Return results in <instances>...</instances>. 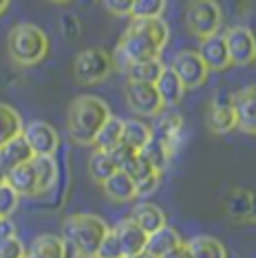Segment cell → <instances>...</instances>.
Masks as SVG:
<instances>
[{
  "label": "cell",
  "mask_w": 256,
  "mask_h": 258,
  "mask_svg": "<svg viewBox=\"0 0 256 258\" xmlns=\"http://www.w3.org/2000/svg\"><path fill=\"white\" fill-rule=\"evenodd\" d=\"M197 53H199L203 64L208 67V71H225V69L232 67L225 40H223V36H219V33L203 38Z\"/></svg>",
  "instance_id": "obj_15"
},
{
  "label": "cell",
  "mask_w": 256,
  "mask_h": 258,
  "mask_svg": "<svg viewBox=\"0 0 256 258\" xmlns=\"http://www.w3.org/2000/svg\"><path fill=\"white\" fill-rule=\"evenodd\" d=\"M106 232L108 223L97 214H71L62 223V240L82 258H95L97 245Z\"/></svg>",
  "instance_id": "obj_3"
},
{
  "label": "cell",
  "mask_w": 256,
  "mask_h": 258,
  "mask_svg": "<svg viewBox=\"0 0 256 258\" xmlns=\"http://www.w3.org/2000/svg\"><path fill=\"white\" fill-rule=\"evenodd\" d=\"M166 11V0H133L131 18L146 20V18H161Z\"/></svg>",
  "instance_id": "obj_33"
},
{
  "label": "cell",
  "mask_w": 256,
  "mask_h": 258,
  "mask_svg": "<svg viewBox=\"0 0 256 258\" xmlns=\"http://www.w3.org/2000/svg\"><path fill=\"white\" fill-rule=\"evenodd\" d=\"M11 236H16V223L9 216H0V243Z\"/></svg>",
  "instance_id": "obj_40"
},
{
  "label": "cell",
  "mask_w": 256,
  "mask_h": 258,
  "mask_svg": "<svg viewBox=\"0 0 256 258\" xmlns=\"http://www.w3.org/2000/svg\"><path fill=\"white\" fill-rule=\"evenodd\" d=\"M139 155L146 159L150 166H153L157 172H161L164 174V170H166V166H168V159H170V152H168V148L161 142H157V139H150V142L144 146L142 150H139Z\"/></svg>",
  "instance_id": "obj_32"
},
{
  "label": "cell",
  "mask_w": 256,
  "mask_h": 258,
  "mask_svg": "<svg viewBox=\"0 0 256 258\" xmlns=\"http://www.w3.org/2000/svg\"><path fill=\"white\" fill-rule=\"evenodd\" d=\"M9 3H11V0H0V16H3L5 11L9 9Z\"/></svg>",
  "instance_id": "obj_42"
},
{
  "label": "cell",
  "mask_w": 256,
  "mask_h": 258,
  "mask_svg": "<svg viewBox=\"0 0 256 258\" xmlns=\"http://www.w3.org/2000/svg\"><path fill=\"white\" fill-rule=\"evenodd\" d=\"M110 117V108L102 97L97 95H80L69 106L67 128L71 142L80 146H93L97 131Z\"/></svg>",
  "instance_id": "obj_2"
},
{
  "label": "cell",
  "mask_w": 256,
  "mask_h": 258,
  "mask_svg": "<svg viewBox=\"0 0 256 258\" xmlns=\"http://www.w3.org/2000/svg\"><path fill=\"white\" fill-rule=\"evenodd\" d=\"M18 203H20L18 192L7 181L0 183V216H11L16 212V208H18Z\"/></svg>",
  "instance_id": "obj_35"
},
{
  "label": "cell",
  "mask_w": 256,
  "mask_h": 258,
  "mask_svg": "<svg viewBox=\"0 0 256 258\" xmlns=\"http://www.w3.org/2000/svg\"><path fill=\"white\" fill-rule=\"evenodd\" d=\"M49 3H55V5H69L71 0H49Z\"/></svg>",
  "instance_id": "obj_45"
},
{
  "label": "cell",
  "mask_w": 256,
  "mask_h": 258,
  "mask_svg": "<svg viewBox=\"0 0 256 258\" xmlns=\"http://www.w3.org/2000/svg\"><path fill=\"white\" fill-rule=\"evenodd\" d=\"M155 89L159 93L161 102H164V108L179 106L183 99V93H185V86L181 84V80L177 78V73L172 71V67H164V71H161V75L155 82Z\"/></svg>",
  "instance_id": "obj_18"
},
{
  "label": "cell",
  "mask_w": 256,
  "mask_h": 258,
  "mask_svg": "<svg viewBox=\"0 0 256 258\" xmlns=\"http://www.w3.org/2000/svg\"><path fill=\"white\" fill-rule=\"evenodd\" d=\"M102 187H104V195L115 203H128L137 197L135 181L128 177V172H124V170H115L102 183Z\"/></svg>",
  "instance_id": "obj_17"
},
{
  "label": "cell",
  "mask_w": 256,
  "mask_h": 258,
  "mask_svg": "<svg viewBox=\"0 0 256 258\" xmlns=\"http://www.w3.org/2000/svg\"><path fill=\"white\" fill-rule=\"evenodd\" d=\"M95 258H124L121 256V247H119V240H117L115 230L108 227V232L104 234V238L100 240V245H97Z\"/></svg>",
  "instance_id": "obj_34"
},
{
  "label": "cell",
  "mask_w": 256,
  "mask_h": 258,
  "mask_svg": "<svg viewBox=\"0 0 256 258\" xmlns=\"http://www.w3.org/2000/svg\"><path fill=\"white\" fill-rule=\"evenodd\" d=\"M225 46H228L230 62L236 67H249L256 60V40L247 27H232L225 31Z\"/></svg>",
  "instance_id": "obj_8"
},
{
  "label": "cell",
  "mask_w": 256,
  "mask_h": 258,
  "mask_svg": "<svg viewBox=\"0 0 256 258\" xmlns=\"http://www.w3.org/2000/svg\"><path fill=\"white\" fill-rule=\"evenodd\" d=\"M190 258H228V249L214 236H195L185 243Z\"/></svg>",
  "instance_id": "obj_27"
},
{
  "label": "cell",
  "mask_w": 256,
  "mask_h": 258,
  "mask_svg": "<svg viewBox=\"0 0 256 258\" xmlns=\"http://www.w3.org/2000/svg\"><path fill=\"white\" fill-rule=\"evenodd\" d=\"M102 5H104V9H106L108 14L124 18V16H131L133 0H102Z\"/></svg>",
  "instance_id": "obj_39"
},
{
  "label": "cell",
  "mask_w": 256,
  "mask_h": 258,
  "mask_svg": "<svg viewBox=\"0 0 256 258\" xmlns=\"http://www.w3.org/2000/svg\"><path fill=\"white\" fill-rule=\"evenodd\" d=\"M7 51L11 62L18 67H36L49 53V38L38 25L20 22L9 31Z\"/></svg>",
  "instance_id": "obj_4"
},
{
  "label": "cell",
  "mask_w": 256,
  "mask_h": 258,
  "mask_svg": "<svg viewBox=\"0 0 256 258\" xmlns=\"http://www.w3.org/2000/svg\"><path fill=\"white\" fill-rule=\"evenodd\" d=\"M7 183L18 192V197H31L38 195V183H36V172H33L31 161L20 163V166L11 168L7 172Z\"/></svg>",
  "instance_id": "obj_21"
},
{
  "label": "cell",
  "mask_w": 256,
  "mask_h": 258,
  "mask_svg": "<svg viewBox=\"0 0 256 258\" xmlns=\"http://www.w3.org/2000/svg\"><path fill=\"white\" fill-rule=\"evenodd\" d=\"M60 31L67 40H78L80 36H82V22H80L78 16L64 14L60 18Z\"/></svg>",
  "instance_id": "obj_37"
},
{
  "label": "cell",
  "mask_w": 256,
  "mask_h": 258,
  "mask_svg": "<svg viewBox=\"0 0 256 258\" xmlns=\"http://www.w3.org/2000/svg\"><path fill=\"white\" fill-rule=\"evenodd\" d=\"M150 133H153V139L161 142L168 148V152L174 155V150H177V146H179V139H181V135H183L181 115H177V113L161 115L159 113L155 119V124L150 126Z\"/></svg>",
  "instance_id": "obj_13"
},
{
  "label": "cell",
  "mask_w": 256,
  "mask_h": 258,
  "mask_svg": "<svg viewBox=\"0 0 256 258\" xmlns=\"http://www.w3.org/2000/svg\"><path fill=\"white\" fill-rule=\"evenodd\" d=\"M124 172H128V177L135 181V187H137V197H148L159 187V181H161V172L150 166V163L144 159L142 155L137 152V157L131 161Z\"/></svg>",
  "instance_id": "obj_14"
},
{
  "label": "cell",
  "mask_w": 256,
  "mask_h": 258,
  "mask_svg": "<svg viewBox=\"0 0 256 258\" xmlns=\"http://www.w3.org/2000/svg\"><path fill=\"white\" fill-rule=\"evenodd\" d=\"M31 166H33V172H36L38 192H46L57 183V163L53 159V155H33Z\"/></svg>",
  "instance_id": "obj_23"
},
{
  "label": "cell",
  "mask_w": 256,
  "mask_h": 258,
  "mask_svg": "<svg viewBox=\"0 0 256 258\" xmlns=\"http://www.w3.org/2000/svg\"><path fill=\"white\" fill-rule=\"evenodd\" d=\"M27 249L18 236H11L0 243V258H25Z\"/></svg>",
  "instance_id": "obj_38"
},
{
  "label": "cell",
  "mask_w": 256,
  "mask_h": 258,
  "mask_svg": "<svg viewBox=\"0 0 256 258\" xmlns=\"http://www.w3.org/2000/svg\"><path fill=\"white\" fill-rule=\"evenodd\" d=\"M108 155H110V159H113L115 168H117V170H126L128 166H131V161L137 157V150H133L131 146H126L124 142H119L113 150H108Z\"/></svg>",
  "instance_id": "obj_36"
},
{
  "label": "cell",
  "mask_w": 256,
  "mask_h": 258,
  "mask_svg": "<svg viewBox=\"0 0 256 258\" xmlns=\"http://www.w3.org/2000/svg\"><path fill=\"white\" fill-rule=\"evenodd\" d=\"M131 219L135 221L146 234H153L155 230H159V227L168 225L164 210H161L159 205H155V203H142V205H137V208L133 210Z\"/></svg>",
  "instance_id": "obj_24"
},
{
  "label": "cell",
  "mask_w": 256,
  "mask_h": 258,
  "mask_svg": "<svg viewBox=\"0 0 256 258\" xmlns=\"http://www.w3.org/2000/svg\"><path fill=\"white\" fill-rule=\"evenodd\" d=\"M22 137L33 155H55L60 146V135L46 121H31L22 126Z\"/></svg>",
  "instance_id": "obj_11"
},
{
  "label": "cell",
  "mask_w": 256,
  "mask_h": 258,
  "mask_svg": "<svg viewBox=\"0 0 256 258\" xmlns=\"http://www.w3.org/2000/svg\"><path fill=\"white\" fill-rule=\"evenodd\" d=\"M206 124L214 135H228L236 128V115L232 108V93L221 91L214 95L206 115Z\"/></svg>",
  "instance_id": "obj_10"
},
{
  "label": "cell",
  "mask_w": 256,
  "mask_h": 258,
  "mask_svg": "<svg viewBox=\"0 0 256 258\" xmlns=\"http://www.w3.org/2000/svg\"><path fill=\"white\" fill-rule=\"evenodd\" d=\"M22 117L14 106L0 102V146L22 135Z\"/></svg>",
  "instance_id": "obj_30"
},
{
  "label": "cell",
  "mask_w": 256,
  "mask_h": 258,
  "mask_svg": "<svg viewBox=\"0 0 256 258\" xmlns=\"http://www.w3.org/2000/svg\"><path fill=\"white\" fill-rule=\"evenodd\" d=\"M232 108L236 115V128H241L245 135L256 133V89L245 86V89L232 93Z\"/></svg>",
  "instance_id": "obj_12"
},
{
  "label": "cell",
  "mask_w": 256,
  "mask_h": 258,
  "mask_svg": "<svg viewBox=\"0 0 256 258\" xmlns=\"http://www.w3.org/2000/svg\"><path fill=\"white\" fill-rule=\"evenodd\" d=\"M126 104L139 117H157L164 110V102H161L155 84H148V82L128 80L126 82Z\"/></svg>",
  "instance_id": "obj_7"
},
{
  "label": "cell",
  "mask_w": 256,
  "mask_h": 258,
  "mask_svg": "<svg viewBox=\"0 0 256 258\" xmlns=\"http://www.w3.org/2000/svg\"><path fill=\"white\" fill-rule=\"evenodd\" d=\"M31 157H33V152L27 146L22 135H18V137L9 139L7 144L0 146V168H3L5 172H9L11 168L20 166V163L31 161Z\"/></svg>",
  "instance_id": "obj_19"
},
{
  "label": "cell",
  "mask_w": 256,
  "mask_h": 258,
  "mask_svg": "<svg viewBox=\"0 0 256 258\" xmlns=\"http://www.w3.org/2000/svg\"><path fill=\"white\" fill-rule=\"evenodd\" d=\"M179 245H183V240H181V236H179V232L172 230L170 225H164V227H159V230H155L153 234H148L144 251H148L150 256L159 258V256H164L166 251L179 247Z\"/></svg>",
  "instance_id": "obj_20"
},
{
  "label": "cell",
  "mask_w": 256,
  "mask_h": 258,
  "mask_svg": "<svg viewBox=\"0 0 256 258\" xmlns=\"http://www.w3.org/2000/svg\"><path fill=\"white\" fill-rule=\"evenodd\" d=\"M25 258H38V256H36V254H31V251H27Z\"/></svg>",
  "instance_id": "obj_46"
},
{
  "label": "cell",
  "mask_w": 256,
  "mask_h": 258,
  "mask_svg": "<svg viewBox=\"0 0 256 258\" xmlns=\"http://www.w3.org/2000/svg\"><path fill=\"white\" fill-rule=\"evenodd\" d=\"M225 214L236 221L254 219V195L247 190H234L225 199Z\"/></svg>",
  "instance_id": "obj_22"
},
{
  "label": "cell",
  "mask_w": 256,
  "mask_h": 258,
  "mask_svg": "<svg viewBox=\"0 0 256 258\" xmlns=\"http://www.w3.org/2000/svg\"><path fill=\"white\" fill-rule=\"evenodd\" d=\"M115 234H117L119 247H121V256H135L139 251H144L146 247V238L148 234L142 230L133 219H121L115 227Z\"/></svg>",
  "instance_id": "obj_16"
},
{
  "label": "cell",
  "mask_w": 256,
  "mask_h": 258,
  "mask_svg": "<svg viewBox=\"0 0 256 258\" xmlns=\"http://www.w3.org/2000/svg\"><path fill=\"white\" fill-rule=\"evenodd\" d=\"M5 179H7V172H5V170L0 168V183H5Z\"/></svg>",
  "instance_id": "obj_44"
},
{
  "label": "cell",
  "mask_w": 256,
  "mask_h": 258,
  "mask_svg": "<svg viewBox=\"0 0 256 258\" xmlns=\"http://www.w3.org/2000/svg\"><path fill=\"white\" fill-rule=\"evenodd\" d=\"M164 71V62L161 57H146V60H137L131 62L124 69V73L128 75V80L133 82H148V84H155L157 78Z\"/></svg>",
  "instance_id": "obj_25"
},
{
  "label": "cell",
  "mask_w": 256,
  "mask_h": 258,
  "mask_svg": "<svg viewBox=\"0 0 256 258\" xmlns=\"http://www.w3.org/2000/svg\"><path fill=\"white\" fill-rule=\"evenodd\" d=\"M67 243L62 240V236L55 234H40L33 238L31 243V254H36L38 258H67Z\"/></svg>",
  "instance_id": "obj_28"
},
{
  "label": "cell",
  "mask_w": 256,
  "mask_h": 258,
  "mask_svg": "<svg viewBox=\"0 0 256 258\" xmlns=\"http://www.w3.org/2000/svg\"><path fill=\"white\" fill-rule=\"evenodd\" d=\"M150 139H153V133H150V126L142 119H128L121 126V142L126 146H131L133 150H142Z\"/></svg>",
  "instance_id": "obj_29"
},
{
  "label": "cell",
  "mask_w": 256,
  "mask_h": 258,
  "mask_svg": "<svg viewBox=\"0 0 256 258\" xmlns=\"http://www.w3.org/2000/svg\"><path fill=\"white\" fill-rule=\"evenodd\" d=\"M115 163L113 159H110V155L108 152H102V150H95L93 155L89 157V174H91V179L95 181V183H104L110 174L115 172Z\"/></svg>",
  "instance_id": "obj_31"
},
{
  "label": "cell",
  "mask_w": 256,
  "mask_h": 258,
  "mask_svg": "<svg viewBox=\"0 0 256 258\" xmlns=\"http://www.w3.org/2000/svg\"><path fill=\"white\" fill-rule=\"evenodd\" d=\"M113 71V60L104 49H84L73 62V75L80 84H100Z\"/></svg>",
  "instance_id": "obj_6"
},
{
  "label": "cell",
  "mask_w": 256,
  "mask_h": 258,
  "mask_svg": "<svg viewBox=\"0 0 256 258\" xmlns=\"http://www.w3.org/2000/svg\"><path fill=\"white\" fill-rule=\"evenodd\" d=\"M172 71L177 73V78L181 80L185 89H199V86L206 84L208 75H210L208 67L203 64L197 51H179L174 55Z\"/></svg>",
  "instance_id": "obj_9"
},
{
  "label": "cell",
  "mask_w": 256,
  "mask_h": 258,
  "mask_svg": "<svg viewBox=\"0 0 256 258\" xmlns=\"http://www.w3.org/2000/svg\"><path fill=\"white\" fill-rule=\"evenodd\" d=\"M126 258H155V256H150L148 251H139V254H135V256H126Z\"/></svg>",
  "instance_id": "obj_43"
},
{
  "label": "cell",
  "mask_w": 256,
  "mask_h": 258,
  "mask_svg": "<svg viewBox=\"0 0 256 258\" xmlns=\"http://www.w3.org/2000/svg\"><path fill=\"white\" fill-rule=\"evenodd\" d=\"M183 20L192 36L203 40L219 33L221 22H223V11L217 0H188Z\"/></svg>",
  "instance_id": "obj_5"
},
{
  "label": "cell",
  "mask_w": 256,
  "mask_h": 258,
  "mask_svg": "<svg viewBox=\"0 0 256 258\" xmlns=\"http://www.w3.org/2000/svg\"><path fill=\"white\" fill-rule=\"evenodd\" d=\"M170 40V29L161 18L133 20L121 36L115 55L110 57L113 64H119L124 71L131 62L146 60V57H159Z\"/></svg>",
  "instance_id": "obj_1"
},
{
  "label": "cell",
  "mask_w": 256,
  "mask_h": 258,
  "mask_svg": "<svg viewBox=\"0 0 256 258\" xmlns=\"http://www.w3.org/2000/svg\"><path fill=\"white\" fill-rule=\"evenodd\" d=\"M121 126H124V119L110 115L108 119L102 124L100 131H97L95 139H93V146H95V150H102V152L113 150L115 146L121 142Z\"/></svg>",
  "instance_id": "obj_26"
},
{
  "label": "cell",
  "mask_w": 256,
  "mask_h": 258,
  "mask_svg": "<svg viewBox=\"0 0 256 258\" xmlns=\"http://www.w3.org/2000/svg\"><path fill=\"white\" fill-rule=\"evenodd\" d=\"M159 258H190V254H188V247H185V243H183V245H179V247L166 251V254L159 256Z\"/></svg>",
  "instance_id": "obj_41"
}]
</instances>
